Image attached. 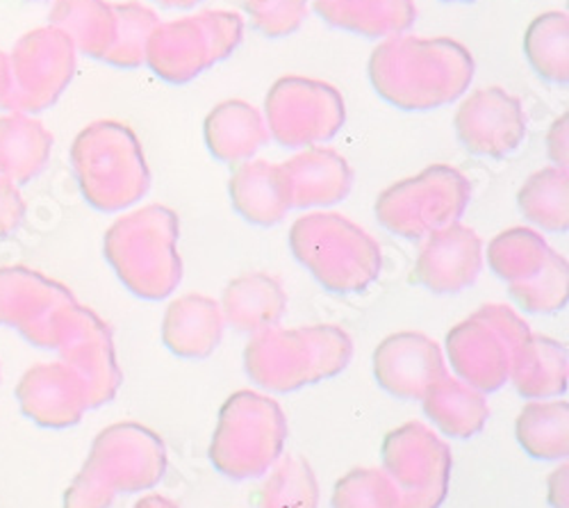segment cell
Returning a JSON list of instances; mask_svg holds the SVG:
<instances>
[{"label": "cell", "mask_w": 569, "mask_h": 508, "mask_svg": "<svg viewBox=\"0 0 569 508\" xmlns=\"http://www.w3.org/2000/svg\"><path fill=\"white\" fill-rule=\"evenodd\" d=\"M376 94L403 112H431L462 99L477 73L467 46L451 37L397 34L369 58Z\"/></svg>", "instance_id": "obj_1"}, {"label": "cell", "mask_w": 569, "mask_h": 508, "mask_svg": "<svg viewBox=\"0 0 569 508\" xmlns=\"http://www.w3.org/2000/svg\"><path fill=\"white\" fill-rule=\"evenodd\" d=\"M180 219L160 203L121 215L106 230L103 253L128 292L147 301L171 297L182 281Z\"/></svg>", "instance_id": "obj_2"}, {"label": "cell", "mask_w": 569, "mask_h": 508, "mask_svg": "<svg viewBox=\"0 0 569 508\" xmlns=\"http://www.w3.org/2000/svg\"><path fill=\"white\" fill-rule=\"evenodd\" d=\"M351 358L353 340L336 325L271 327L249 340L244 369L260 388L284 395L336 379L349 367Z\"/></svg>", "instance_id": "obj_3"}, {"label": "cell", "mask_w": 569, "mask_h": 508, "mask_svg": "<svg viewBox=\"0 0 569 508\" xmlns=\"http://www.w3.org/2000/svg\"><path fill=\"white\" fill-rule=\"evenodd\" d=\"M71 165L84 201L101 212H121L151 190V169L134 130L114 119L84 126L71 145Z\"/></svg>", "instance_id": "obj_4"}, {"label": "cell", "mask_w": 569, "mask_h": 508, "mask_svg": "<svg viewBox=\"0 0 569 508\" xmlns=\"http://www.w3.org/2000/svg\"><path fill=\"white\" fill-rule=\"evenodd\" d=\"M292 256L333 295H360L383 271V251L356 221L340 212H308L290 228Z\"/></svg>", "instance_id": "obj_5"}, {"label": "cell", "mask_w": 569, "mask_h": 508, "mask_svg": "<svg viewBox=\"0 0 569 508\" xmlns=\"http://www.w3.org/2000/svg\"><path fill=\"white\" fill-rule=\"evenodd\" d=\"M284 440L288 418L280 404L256 390H237L219 410L208 456L228 479H258L282 456Z\"/></svg>", "instance_id": "obj_6"}, {"label": "cell", "mask_w": 569, "mask_h": 508, "mask_svg": "<svg viewBox=\"0 0 569 508\" xmlns=\"http://www.w3.org/2000/svg\"><path fill=\"white\" fill-rule=\"evenodd\" d=\"M242 17L226 10L160 21L149 37L144 64L164 82L187 84L230 58L242 43Z\"/></svg>", "instance_id": "obj_7"}, {"label": "cell", "mask_w": 569, "mask_h": 508, "mask_svg": "<svg viewBox=\"0 0 569 508\" xmlns=\"http://www.w3.org/2000/svg\"><path fill=\"white\" fill-rule=\"evenodd\" d=\"M531 333L525 317L510 306L488 303L473 310L449 331L445 342L456 379L483 395L501 390L517 347Z\"/></svg>", "instance_id": "obj_8"}, {"label": "cell", "mask_w": 569, "mask_h": 508, "mask_svg": "<svg viewBox=\"0 0 569 508\" xmlns=\"http://www.w3.org/2000/svg\"><path fill=\"white\" fill-rule=\"evenodd\" d=\"M469 201L471 182L462 171L431 165L378 195L373 212L390 233L403 240H423L433 230L460 221Z\"/></svg>", "instance_id": "obj_9"}, {"label": "cell", "mask_w": 569, "mask_h": 508, "mask_svg": "<svg viewBox=\"0 0 569 508\" xmlns=\"http://www.w3.org/2000/svg\"><path fill=\"white\" fill-rule=\"evenodd\" d=\"M347 103L340 91L306 76L278 78L264 99L269 137L284 149H310L333 140L345 128Z\"/></svg>", "instance_id": "obj_10"}, {"label": "cell", "mask_w": 569, "mask_h": 508, "mask_svg": "<svg viewBox=\"0 0 569 508\" xmlns=\"http://www.w3.org/2000/svg\"><path fill=\"white\" fill-rule=\"evenodd\" d=\"M8 58L10 91L0 108L26 114L53 108L71 84L78 64L73 41L51 23L21 34Z\"/></svg>", "instance_id": "obj_11"}, {"label": "cell", "mask_w": 569, "mask_h": 508, "mask_svg": "<svg viewBox=\"0 0 569 508\" xmlns=\"http://www.w3.org/2000/svg\"><path fill=\"white\" fill-rule=\"evenodd\" d=\"M383 472L399 492V508H440L453 470L451 447L426 425L406 422L381 445Z\"/></svg>", "instance_id": "obj_12"}, {"label": "cell", "mask_w": 569, "mask_h": 508, "mask_svg": "<svg viewBox=\"0 0 569 508\" xmlns=\"http://www.w3.org/2000/svg\"><path fill=\"white\" fill-rule=\"evenodd\" d=\"M51 349L60 353L62 362L82 381L89 408H101L117 397L123 375L114 338L106 319L91 308L73 301L56 315Z\"/></svg>", "instance_id": "obj_13"}, {"label": "cell", "mask_w": 569, "mask_h": 508, "mask_svg": "<svg viewBox=\"0 0 569 508\" xmlns=\"http://www.w3.org/2000/svg\"><path fill=\"white\" fill-rule=\"evenodd\" d=\"M87 464L114 492L134 495L156 488L167 475V447L160 434L137 422H117L93 438Z\"/></svg>", "instance_id": "obj_14"}, {"label": "cell", "mask_w": 569, "mask_h": 508, "mask_svg": "<svg viewBox=\"0 0 569 508\" xmlns=\"http://www.w3.org/2000/svg\"><path fill=\"white\" fill-rule=\"evenodd\" d=\"M73 301L64 283L32 267H0V327L17 329L39 349H51L56 315Z\"/></svg>", "instance_id": "obj_15"}, {"label": "cell", "mask_w": 569, "mask_h": 508, "mask_svg": "<svg viewBox=\"0 0 569 508\" xmlns=\"http://www.w3.org/2000/svg\"><path fill=\"white\" fill-rule=\"evenodd\" d=\"M453 128L460 145L479 158H506L527 140V112L503 87L471 91L456 110Z\"/></svg>", "instance_id": "obj_16"}, {"label": "cell", "mask_w": 569, "mask_h": 508, "mask_svg": "<svg viewBox=\"0 0 569 508\" xmlns=\"http://www.w3.org/2000/svg\"><path fill=\"white\" fill-rule=\"evenodd\" d=\"M373 377L401 401H421L436 384L449 377L440 345L419 331L388 336L373 351Z\"/></svg>", "instance_id": "obj_17"}, {"label": "cell", "mask_w": 569, "mask_h": 508, "mask_svg": "<svg viewBox=\"0 0 569 508\" xmlns=\"http://www.w3.org/2000/svg\"><path fill=\"white\" fill-rule=\"evenodd\" d=\"M412 281L436 295H458L477 283L483 271V240L473 228L456 221L423 238Z\"/></svg>", "instance_id": "obj_18"}, {"label": "cell", "mask_w": 569, "mask_h": 508, "mask_svg": "<svg viewBox=\"0 0 569 508\" xmlns=\"http://www.w3.org/2000/svg\"><path fill=\"white\" fill-rule=\"evenodd\" d=\"M17 401L28 420L46 429H69L89 410L87 390L69 365H32L17 386Z\"/></svg>", "instance_id": "obj_19"}, {"label": "cell", "mask_w": 569, "mask_h": 508, "mask_svg": "<svg viewBox=\"0 0 569 508\" xmlns=\"http://www.w3.org/2000/svg\"><path fill=\"white\" fill-rule=\"evenodd\" d=\"M280 167L290 182L292 208L336 206L353 188V169L336 149L310 147Z\"/></svg>", "instance_id": "obj_20"}, {"label": "cell", "mask_w": 569, "mask_h": 508, "mask_svg": "<svg viewBox=\"0 0 569 508\" xmlns=\"http://www.w3.org/2000/svg\"><path fill=\"white\" fill-rule=\"evenodd\" d=\"M223 329L226 319L219 301L189 292L169 303L162 319V342L178 358L203 360L221 345Z\"/></svg>", "instance_id": "obj_21"}, {"label": "cell", "mask_w": 569, "mask_h": 508, "mask_svg": "<svg viewBox=\"0 0 569 508\" xmlns=\"http://www.w3.org/2000/svg\"><path fill=\"white\" fill-rule=\"evenodd\" d=\"M228 192L232 208L256 226H276L292 210L290 182L280 165L269 160H247L234 167Z\"/></svg>", "instance_id": "obj_22"}, {"label": "cell", "mask_w": 569, "mask_h": 508, "mask_svg": "<svg viewBox=\"0 0 569 508\" xmlns=\"http://www.w3.org/2000/svg\"><path fill=\"white\" fill-rule=\"evenodd\" d=\"M203 137L208 151L223 165L253 160V156L271 140L264 114L242 99L219 103L206 117Z\"/></svg>", "instance_id": "obj_23"}, {"label": "cell", "mask_w": 569, "mask_h": 508, "mask_svg": "<svg viewBox=\"0 0 569 508\" xmlns=\"http://www.w3.org/2000/svg\"><path fill=\"white\" fill-rule=\"evenodd\" d=\"M226 325L240 333H260L278 327L288 310V292L264 271H249L232 279L219 301Z\"/></svg>", "instance_id": "obj_24"}, {"label": "cell", "mask_w": 569, "mask_h": 508, "mask_svg": "<svg viewBox=\"0 0 569 508\" xmlns=\"http://www.w3.org/2000/svg\"><path fill=\"white\" fill-rule=\"evenodd\" d=\"M315 12L338 30L367 39H390L417 21L412 0H312Z\"/></svg>", "instance_id": "obj_25"}, {"label": "cell", "mask_w": 569, "mask_h": 508, "mask_svg": "<svg viewBox=\"0 0 569 508\" xmlns=\"http://www.w3.org/2000/svg\"><path fill=\"white\" fill-rule=\"evenodd\" d=\"M508 381L529 401L562 397L569 384L567 347L553 338L531 333L512 356Z\"/></svg>", "instance_id": "obj_26"}, {"label": "cell", "mask_w": 569, "mask_h": 508, "mask_svg": "<svg viewBox=\"0 0 569 508\" xmlns=\"http://www.w3.org/2000/svg\"><path fill=\"white\" fill-rule=\"evenodd\" d=\"M53 145V132L34 114L6 112L0 117V178L30 182L49 165Z\"/></svg>", "instance_id": "obj_27"}, {"label": "cell", "mask_w": 569, "mask_h": 508, "mask_svg": "<svg viewBox=\"0 0 569 508\" xmlns=\"http://www.w3.org/2000/svg\"><path fill=\"white\" fill-rule=\"evenodd\" d=\"M423 412L445 436L469 440L479 436L490 418V406L481 390L462 384L456 377H445L421 399Z\"/></svg>", "instance_id": "obj_28"}, {"label": "cell", "mask_w": 569, "mask_h": 508, "mask_svg": "<svg viewBox=\"0 0 569 508\" xmlns=\"http://www.w3.org/2000/svg\"><path fill=\"white\" fill-rule=\"evenodd\" d=\"M49 21L73 41L78 53L93 60H103L117 34L114 3L108 0H56Z\"/></svg>", "instance_id": "obj_29"}, {"label": "cell", "mask_w": 569, "mask_h": 508, "mask_svg": "<svg viewBox=\"0 0 569 508\" xmlns=\"http://www.w3.org/2000/svg\"><path fill=\"white\" fill-rule=\"evenodd\" d=\"M517 442L538 460H565L569 454V404L538 399L521 408L515 425Z\"/></svg>", "instance_id": "obj_30"}, {"label": "cell", "mask_w": 569, "mask_h": 508, "mask_svg": "<svg viewBox=\"0 0 569 508\" xmlns=\"http://www.w3.org/2000/svg\"><path fill=\"white\" fill-rule=\"evenodd\" d=\"M549 251L551 247L538 230L527 226H515L490 240L488 251H483V258L488 260V267L492 269L497 279L512 286L531 281L545 267Z\"/></svg>", "instance_id": "obj_31"}, {"label": "cell", "mask_w": 569, "mask_h": 508, "mask_svg": "<svg viewBox=\"0 0 569 508\" xmlns=\"http://www.w3.org/2000/svg\"><path fill=\"white\" fill-rule=\"evenodd\" d=\"M519 212L549 233L569 228V173L562 167H545L527 178L517 195Z\"/></svg>", "instance_id": "obj_32"}, {"label": "cell", "mask_w": 569, "mask_h": 508, "mask_svg": "<svg viewBox=\"0 0 569 508\" xmlns=\"http://www.w3.org/2000/svg\"><path fill=\"white\" fill-rule=\"evenodd\" d=\"M525 56L533 71L553 84L569 80V17L545 12L525 32Z\"/></svg>", "instance_id": "obj_33"}, {"label": "cell", "mask_w": 569, "mask_h": 508, "mask_svg": "<svg viewBox=\"0 0 569 508\" xmlns=\"http://www.w3.org/2000/svg\"><path fill=\"white\" fill-rule=\"evenodd\" d=\"M260 508H319V481L308 460L299 454L280 456L271 466L260 495Z\"/></svg>", "instance_id": "obj_34"}, {"label": "cell", "mask_w": 569, "mask_h": 508, "mask_svg": "<svg viewBox=\"0 0 569 508\" xmlns=\"http://www.w3.org/2000/svg\"><path fill=\"white\" fill-rule=\"evenodd\" d=\"M114 14L117 34L101 62L117 69H139L147 62V43L160 19L151 8L137 3V0L114 3Z\"/></svg>", "instance_id": "obj_35"}, {"label": "cell", "mask_w": 569, "mask_h": 508, "mask_svg": "<svg viewBox=\"0 0 569 508\" xmlns=\"http://www.w3.org/2000/svg\"><path fill=\"white\" fill-rule=\"evenodd\" d=\"M508 292L525 312H533V315L560 312L569 299L567 258L551 249L545 267L533 276V279L508 286Z\"/></svg>", "instance_id": "obj_36"}, {"label": "cell", "mask_w": 569, "mask_h": 508, "mask_svg": "<svg viewBox=\"0 0 569 508\" xmlns=\"http://www.w3.org/2000/svg\"><path fill=\"white\" fill-rule=\"evenodd\" d=\"M333 508H399V492L383 470L356 468L333 488Z\"/></svg>", "instance_id": "obj_37"}, {"label": "cell", "mask_w": 569, "mask_h": 508, "mask_svg": "<svg viewBox=\"0 0 569 508\" xmlns=\"http://www.w3.org/2000/svg\"><path fill=\"white\" fill-rule=\"evenodd\" d=\"M310 0H247V17L260 34L282 39L295 34L308 19Z\"/></svg>", "instance_id": "obj_38"}, {"label": "cell", "mask_w": 569, "mask_h": 508, "mask_svg": "<svg viewBox=\"0 0 569 508\" xmlns=\"http://www.w3.org/2000/svg\"><path fill=\"white\" fill-rule=\"evenodd\" d=\"M114 497V488L103 479L97 468L84 460L82 470L76 475L64 492L62 508H110Z\"/></svg>", "instance_id": "obj_39"}, {"label": "cell", "mask_w": 569, "mask_h": 508, "mask_svg": "<svg viewBox=\"0 0 569 508\" xmlns=\"http://www.w3.org/2000/svg\"><path fill=\"white\" fill-rule=\"evenodd\" d=\"M26 219V201L19 185L0 178V240L14 236Z\"/></svg>", "instance_id": "obj_40"}, {"label": "cell", "mask_w": 569, "mask_h": 508, "mask_svg": "<svg viewBox=\"0 0 569 508\" xmlns=\"http://www.w3.org/2000/svg\"><path fill=\"white\" fill-rule=\"evenodd\" d=\"M569 126H567V114H562L560 119L553 121V126L549 128L547 135V153L553 162V167H562L567 169L569 162Z\"/></svg>", "instance_id": "obj_41"}, {"label": "cell", "mask_w": 569, "mask_h": 508, "mask_svg": "<svg viewBox=\"0 0 569 508\" xmlns=\"http://www.w3.org/2000/svg\"><path fill=\"white\" fill-rule=\"evenodd\" d=\"M547 497L553 508H569V468L562 464L547 481Z\"/></svg>", "instance_id": "obj_42"}, {"label": "cell", "mask_w": 569, "mask_h": 508, "mask_svg": "<svg viewBox=\"0 0 569 508\" xmlns=\"http://www.w3.org/2000/svg\"><path fill=\"white\" fill-rule=\"evenodd\" d=\"M132 508H180V506H178L173 499H169V497H164V495L153 492V495L141 497Z\"/></svg>", "instance_id": "obj_43"}, {"label": "cell", "mask_w": 569, "mask_h": 508, "mask_svg": "<svg viewBox=\"0 0 569 508\" xmlns=\"http://www.w3.org/2000/svg\"><path fill=\"white\" fill-rule=\"evenodd\" d=\"M10 91V58L8 53L0 51V106L8 99Z\"/></svg>", "instance_id": "obj_44"}, {"label": "cell", "mask_w": 569, "mask_h": 508, "mask_svg": "<svg viewBox=\"0 0 569 508\" xmlns=\"http://www.w3.org/2000/svg\"><path fill=\"white\" fill-rule=\"evenodd\" d=\"M158 6L169 8V10H189V8H197L203 0H156Z\"/></svg>", "instance_id": "obj_45"}, {"label": "cell", "mask_w": 569, "mask_h": 508, "mask_svg": "<svg viewBox=\"0 0 569 508\" xmlns=\"http://www.w3.org/2000/svg\"><path fill=\"white\" fill-rule=\"evenodd\" d=\"M445 3H473V0H445Z\"/></svg>", "instance_id": "obj_46"}, {"label": "cell", "mask_w": 569, "mask_h": 508, "mask_svg": "<svg viewBox=\"0 0 569 508\" xmlns=\"http://www.w3.org/2000/svg\"><path fill=\"white\" fill-rule=\"evenodd\" d=\"M30 3H46V0H30Z\"/></svg>", "instance_id": "obj_47"}]
</instances>
